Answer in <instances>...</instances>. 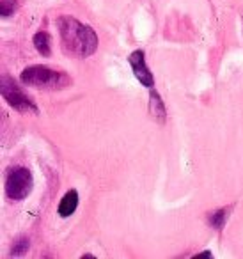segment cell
Here are the masks:
<instances>
[{
	"mask_svg": "<svg viewBox=\"0 0 243 259\" xmlns=\"http://www.w3.org/2000/svg\"><path fill=\"white\" fill-rule=\"evenodd\" d=\"M128 61H130V66H132L133 73H135L137 80H139L142 85L151 89V87L154 85V78H153V73L149 71V68H147V64H146V55H144V52L135 50L128 57Z\"/></svg>",
	"mask_w": 243,
	"mask_h": 259,
	"instance_id": "cell-5",
	"label": "cell"
},
{
	"mask_svg": "<svg viewBox=\"0 0 243 259\" xmlns=\"http://www.w3.org/2000/svg\"><path fill=\"white\" fill-rule=\"evenodd\" d=\"M149 107H151V114H153V117L158 119L160 122H164L165 115H167V114H165V107H164V103H161L158 93L153 89V87H151V103H149Z\"/></svg>",
	"mask_w": 243,
	"mask_h": 259,
	"instance_id": "cell-7",
	"label": "cell"
},
{
	"mask_svg": "<svg viewBox=\"0 0 243 259\" xmlns=\"http://www.w3.org/2000/svg\"><path fill=\"white\" fill-rule=\"evenodd\" d=\"M30 247V241L27 236H18L15 241H13V247H11V255L13 257H20L23 255Z\"/></svg>",
	"mask_w": 243,
	"mask_h": 259,
	"instance_id": "cell-10",
	"label": "cell"
},
{
	"mask_svg": "<svg viewBox=\"0 0 243 259\" xmlns=\"http://www.w3.org/2000/svg\"><path fill=\"white\" fill-rule=\"evenodd\" d=\"M16 9H18V2H16V0H2V4H0V15H2V18H9Z\"/></svg>",
	"mask_w": 243,
	"mask_h": 259,
	"instance_id": "cell-11",
	"label": "cell"
},
{
	"mask_svg": "<svg viewBox=\"0 0 243 259\" xmlns=\"http://www.w3.org/2000/svg\"><path fill=\"white\" fill-rule=\"evenodd\" d=\"M32 41H34L36 50L39 52L41 55H45V57L50 55V36H48L47 32H36Z\"/></svg>",
	"mask_w": 243,
	"mask_h": 259,
	"instance_id": "cell-9",
	"label": "cell"
},
{
	"mask_svg": "<svg viewBox=\"0 0 243 259\" xmlns=\"http://www.w3.org/2000/svg\"><path fill=\"white\" fill-rule=\"evenodd\" d=\"M76 208H78V194H76V190H69L59 204V215L71 217L76 211Z\"/></svg>",
	"mask_w": 243,
	"mask_h": 259,
	"instance_id": "cell-6",
	"label": "cell"
},
{
	"mask_svg": "<svg viewBox=\"0 0 243 259\" xmlns=\"http://www.w3.org/2000/svg\"><path fill=\"white\" fill-rule=\"evenodd\" d=\"M57 29L66 54L76 59H86L96 52L98 36L89 25L73 16H61L57 20Z\"/></svg>",
	"mask_w": 243,
	"mask_h": 259,
	"instance_id": "cell-1",
	"label": "cell"
},
{
	"mask_svg": "<svg viewBox=\"0 0 243 259\" xmlns=\"http://www.w3.org/2000/svg\"><path fill=\"white\" fill-rule=\"evenodd\" d=\"M32 174L25 167H13L6 180V194L13 201H23L32 192Z\"/></svg>",
	"mask_w": 243,
	"mask_h": 259,
	"instance_id": "cell-3",
	"label": "cell"
},
{
	"mask_svg": "<svg viewBox=\"0 0 243 259\" xmlns=\"http://www.w3.org/2000/svg\"><path fill=\"white\" fill-rule=\"evenodd\" d=\"M229 211H231V208H220V209H217V211L210 213V215H208V222H210V226L215 227L217 231H220L222 227L225 226V222H227Z\"/></svg>",
	"mask_w": 243,
	"mask_h": 259,
	"instance_id": "cell-8",
	"label": "cell"
},
{
	"mask_svg": "<svg viewBox=\"0 0 243 259\" xmlns=\"http://www.w3.org/2000/svg\"><path fill=\"white\" fill-rule=\"evenodd\" d=\"M0 87H2V96H4V100L8 101L15 110L22 112V114H29V112L36 114L37 112V107L34 105V101L30 100V98L20 89L18 83L13 78H9L8 75H2V85Z\"/></svg>",
	"mask_w": 243,
	"mask_h": 259,
	"instance_id": "cell-4",
	"label": "cell"
},
{
	"mask_svg": "<svg viewBox=\"0 0 243 259\" xmlns=\"http://www.w3.org/2000/svg\"><path fill=\"white\" fill-rule=\"evenodd\" d=\"M22 82L25 85L37 87V89L54 91L69 85L71 78L66 73L54 71L47 66H29L22 71Z\"/></svg>",
	"mask_w": 243,
	"mask_h": 259,
	"instance_id": "cell-2",
	"label": "cell"
}]
</instances>
